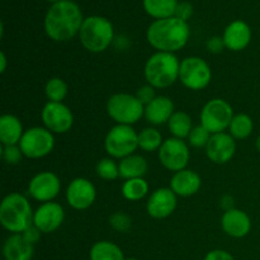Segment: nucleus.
<instances>
[{
  "mask_svg": "<svg viewBox=\"0 0 260 260\" xmlns=\"http://www.w3.org/2000/svg\"><path fill=\"white\" fill-rule=\"evenodd\" d=\"M109 226L118 233H127L132 228V218L126 212L117 211L109 216Z\"/></svg>",
  "mask_w": 260,
  "mask_h": 260,
  "instance_id": "34",
  "label": "nucleus"
},
{
  "mask_svg": "<svg viewBox=\"0 0 260 260\" xmlns=\"http://www.w3.org/2000/svg\"><path fill=\"white\" fill-rule=\"evenodd\" d=\"M46 2H50V3H57V2H60V0H46Z\"/></svg>",
  "mask_w": 260,
  "mask_h": 260,
  "instance_id": "43",
  "label": "nucleus"
},
{
  "mask_svg": "<svg viewBox=\"0 0 260 260\" xmlns=\"http://www.w3.org/2000/svg\"><path fill=\"white\" fill-rule=\"evenodd\" d=\"M119 177L127 179H135V178H144L147 173L149 165L145 157L140 155H129L119 161Z\"/></svg>",
  "mask_w": 260,
  "mask_h": 260,
  "instance_id": "24",
  "label": "nucleus"
},
{
  "mask_svg": "<svg viewBox=\"0 0 260 260\" xmlns=\"http://www.w3.org/2000/svg\"><path fill=\"white\" fill-rule=\"evenodd\" d=\"M35 248L28 243L22 234H12L3 245L5 260H32Z\"/></svg>",
  "mask_w": 260,
  "mask_h": 260,
  "instance_id": "22",
  "label": "nucleus"
},
{
  "mask_svg": "<svg viewBox=\"0 0 260 260\" xmlns=\"http://www.w3.org/2000/svg\"><path fill=\"white\" fill-rule=\"evenodd\" d=\"M7 70V56H5V53L0 52V73H4V71Z\"/></svg>",
  "mask_w": 260,
  "mask_h": 260,
  "instance_id": "41",
  "label": "nucleus"
},
{
  "mask_svg": "<svg viewBox=\"0 0 260 260\" xmlns=\"http://www.w3.org/2000/svg\"><path fill=\"white\" fill-rule=\"evenodd\" d=\"M180 62L174 53L155 52L145 63L144 75L147 84L155 89L169 88L179 80Z\"/></svg>",
  "mask_w": 260,
  "mask_h": 260,
  "instance_id": "4",
  "label": "nucleus"
},
{
  "mask_svg": "<svg viewBox=\"0 0 260 260\" xmlns=\"http://www.w3.org/2000/svg\"><path fill=\"white\" fill-rule=\"evenodd\" d=\"M234 116L235 114L233 107L228 101L222 98H213L201 109L200 121L201 124L213 135L229 129Z\"/></svg>",
  "mask_w": 260,
  "mask_h": 260,
  "instance_id": "8",
  "label": "nucleus"
},
{
  "mask_svg": "<svg viewBox=\"0 0 260 260\" xmlns=\"http://www.w3.org/2000/svg\"><path fill=\"white\" fill-rule=\"evenodd\" d=\"M33 215L29 201L20 193H10L0 203V223L12 234H22L33 225Z\"/></svg>",
  "mask_w": 260,
  "mask_h": 260,
  "instance_id": "3",
  "label": "nucleus"
},
{
  "mask_svg": "<svg viewBox=\"0 0 260 260\" xmlns=\"http://www.w3.org/2000/svg\"><path fill=\"white\" fill-rule=\"evenodd\" d=\"M80 7L73 0H60L53 3L45 15V32L56 42H66L79 36L84 23Z\"/></svg>",
  "mask_w": 260,
  "mask_h": 260,
  "instance_id": "1",
  "label": "nucleus"
},
{
  "mask_svg": "<svg viewBox=\"0 0 260 260\" xmlns=\"http://www.w3.org/2000/svg\"><path fill=\"white\" fill-rule=\"evenodd\" d=\"M162 142L164 140L161 132L154 127H147L139 132V149H141L142 151H159Z\"/></svg>",
  "mask_w": 260,
  "mask_h": 260,
  "instance_id": "30",
  "label": "nucleus"
},
{
  "mask_svg": "<svg viewBox=\"0 0 260 260\" xmlns=\"http://www.w3.org/2000/svg\"><path fill=\"white\" fill-rule=\"evenodd\" d=\"M211 136H212V134L207 128H205L202 124H200V126L193 127L189 136H188V142L193 147H206Z\"/></svg>",
  "mask_w": 260,
  "mask_h": 260,
  "instance_id": "33",
  "label": "nucleus"
},
{
  "mask_svg": "<svg viewBox=\"0 0 260 260\" xmlns=\"http://www.w3.org/2000/svg\"><path fill=\"white\" fill-rule=\"evenodd\" d=\"M61 192V180L55 173L41 172L30 179L28 193L38 202H51Z\"/></svg>",
  "mask_w": 260,
  "mask_h": 260,
  "instance_id": "14",
  "label": "nucleus"
},
{
  "mask_svg": "<svg viewBox=\"0 0 260 260\" xmlns=\"http://www.w3.org/2000/svg\"><path fill=\"white\" fill-rule=\"evenodd\" d=\"M193 12H194V9H193V5L189 2H180L178 3L174 17L179 18V19L184 20V22H188L192 18Z\"/></svg>",
  "mask_w": 260,
  "mask_h": 260,
  "instance_id": "37",
  "label": "nucleus"
},
{
  "mask_svg": "<svg viewBox=\"0 0 260 260\" xmlns=\"http://www.w3.org/2000/svg\"><path fill=\"white\" fill-rule=\"evenodd\" d=\"M96 175L103 180H116L119 177V167L113 159H102L95 168Z\"/></svg>",
  "mask_w": 260,
  "mask_h": 260,
  "instance_id": "32",
  "label": "nucleus"
},
{
  "mask_svg": "<svg viewBox=\"0 0 260 260\" xmlns=\"http://www.w3.org/2000/svg\"><path fill=\"white\" fill-rule=\"evenodd\" d=\"M222 230L231 238L240 239L248 235L251 230V220L248 213L239 208L225 211L221 218Z\"/></svg>",
  "mask_w": 260,
  "mask_h": 260,
  "instance_id": "19",
  "label": "nucleus"
},
{
  "mask_svg": "<svg viewBox=\"0 0 260 260\" xmlns=\"http://www.w3.org/2000/svg\"><path fill=\"white\" fill-rule=\"evenodd\" d=\"M205 149L210 161L215 162V164H226L235 155L236 142L230 134L220 132V134H213L211 136Z\"/></svg>",
  "mask_w": 260,
  "mask_h": 260,
  "instance_id": "17",
  "label": "nucleus"
},
{
  "mask_svg": "<svg viewBox=\"0 0 260 260\" xmlns=\"http://www.w3.org/2000/svg\"><path fill=\"white\" fill-rule=\"evenodd\" d=\"M65 197L68 205L74 210H88L96 200L95 185L86 178H75L69 183Z\"/></svg>",
  "mask_w": 260,
  "mask_h": 260,
  "instance_id": "13",
  "label": "nucleus"
},
{
  "mask_svg": "<svg viewBox=\"0 0 260 260\" xmlns=\"http://www.w3.org/2000/svg\"><path fill=\"white\" fill-rule=\"evenodd\" d=\"M107 113L117 124L132 126L145 116V106L136 95L118 93L113 94L107 102Z\"/></svg>",
  "mask_w": 260,
  "mask_h": 260,
  "instance_id": "6",
  "label": "nucleus"
},
{
  "mask_svg": "<svg viewBox=\"0 0 260 260\" xmlns=\"http://www.w3.org/2000/svg\"><path fill=\"white\" fill-rule=\"evenodd\" d=\"M41 234L42 233H41L40 229H37L35 225H32V226H29L27 230L23 231L22 235H23V238L28 241V243L32 244V245H35V244H37L38 241H40Z\"/></svg>",
  "mask_w": 260,
  "mask_h": 260,
  "instance_id": "39",
  "label": "nucleus"
},
{
  "mask_svg": "<svg viewBox=\"0 0 260 260\" xmlns=\"http://www.w3.org/2000/svg\"><path fill=\"white\" fill-rule=\"evenodd\" d=\"M255 147H256V150H258V151H260V135L258 137H256V140H255Z\"/></svg>",
  "mask_w": 260,
  "mask_h": 260,
  "instance_id": "42",
  "label": "nucleus"
},
{
  "mask_svg": "<svg viewBox=\"0 0 260 260\" xmlns=\"http://www.w3.org/2000/svg\"><path fill=\"white\" fill-rule=\"evenodd\" d=\"M104 149L112 159H124L139 149V134L132 126L116 124L107 132Z\"/></svg>",
  "mask_w": 260,
  "mask_h": 260,
  "instance_id": "7",
  "label": "nucleus"
},
{
  "mask_svg": "<svg viewBox=\"0 0 260 260\" xmlns=\"http://www.w3.org/2000/svg\"><path fill=\"white\" fill-rule=\"evenodd\" d=\"M174 103L169 96L157 95L147 106H145V118L152 126H161L168 123L174 113Z\"/></svg>",
  "mask_w": 260,
  "mask_h": 260,
  "instance_id": "21",
  "label": "nucleus"
},
{
  "mask_svg": "<svg viewBox=\"0 0 260 260\" xmlns=\"http://www.w3.org/2000/svg\"><path fill=\"white\" fill-rule=\"evenodd\" d=\"M79 38L86 51L101 53L111 46L114 38L113 24L101 15H90L84 19Z\"/></svg>",
  "mask_w": 260,
  "mask_h": 260,
  "instance_id": "5",
  "label": "nucleus"
},
{
  "mask_svg": "<svg viewBox=\"0 0 260 260\" xmlns=\"http://www.w3.org/2000/svg\"><path fill=\"white\" fill-rule=\"evenodd\" d=\"M24 156L20 150L19 145H10V146H3L2 157L7 164L15 165L22 161V157Z\"/></svg>",
  "mask_w": 260,
  "mask_h": 260,
  "instance_id": "35",
  "label": "nucleus"
},
{
  "mask_svg": "<svg viewBox=\"0 0 260 260\" xmlns=\"http://www.w3.org/2000/svg\"><path fill=\"white\" fill-rule=\"evenodd\" d=\"M189 37L188 22L177 17L154 20L146 32L147 42L157 52H178L187 45Z\"/></svg>",
  "mask_w": 260,
  "mask_h": 260,
  "instance_id": "2",
  "label": "nucleus"
},
{
  "mask_svg": "<svg viewBox=\"0 0 260 260\" xmlns=\"http://www.w3.org/2000/svg\"><path fill=\"white\" fill-rule=\"evenodd\" d=\"M205 260H235L234 256L230 253L225 250H212L210 253H207V255L205 256Z\"/></svg>",
  "mask_w": 260,
  "mask_h": 260,
  "instance_id": "40",
  "label": "nucleus"
},
{
  "mask_svg": "<svg viewBox=\"0 0 260 260\" xmlns=\"http://www.w3.org/2000/svg\"><path fill=\"white\" fill-rule=\"evenodd\" d=\"M45 94L48 102H61L68 95V84L61 78H51L45 85Z\"/></svg>",
  "mask_w": 260,
  "mask_h": 260,
  "instance_id": "31",
  "label": "nucleus"
},
{
  "mask_svg": "<svg viewBox=\"0 0 260 260\" xmlns=\"http://www.w3.org/2000/svg\"><path fill=\"white\" fill-rule=\"evenodd\" d=\"M254 131V122L249 114H235L229 126V134L235 140L248 139Z\"/></svg>",
  "mask_w": 260,
  "mask_h": 260,
  "instance_id": "28",
  "label": "nucleus"
},
{
  "mask_svg": "<svg viewBox=\"0 0 260 260\" xmlns=\"http://www.w3.org/2000/svg\"><path fill=\"white\" fill-rule=\"evenodd\" d=\"M179 80L189 90H203L212 80V70L203 58L189 56L180 62Z\"/></svg>",
  "mask_w": 260,
  "mask_h": 260,
  "instance_id": "9",
  "label": "nucleus"
},
{
  "mask_svg": "<svg viewBox=\"0 0 260 260\" xmlns=\"http://www.w3.org/2000/svg\"><path fill=\"white\" fill-rule=\"evenodd\" d=\"M206 47H207L208 52L221 53L223 51V48H226V46H225V42H223L222 37L213 36V37L208 38V41L206 42Z\"/></svg>",
  "mask_w": 260,
  "mask_h": 260,
  "instance_id": "38",
  "label": "nucleus"
},
{
  "mask_svg": "<svg viewBox=\"0 0 260 260\" xmlns=\"http://www.w3.org/2000/svg\"><path fill=\"white\" fill-rule=\"evenodd\" d=\"M90 260H126L123 251L112 241H98L90 249Z\"/></svg>",
  "mask_w": 260,
  "mask_h": 260,
  "instance_id": "27",
  "label": "nucleus"
},
{
  "mask_svg": "<svg viewBox=\"0 0 260 260\" xmlns=\"http://www.w3.org/2000/svg\"><path fill=\"white\" fill-rule=\"evenodd\" d=\"M135 95H136V98L139 99V101L141 102L144 106H147L150 102H152L157 96L156 93H155L154 86L149 85V84L140 86V88L137 89V91Z\"/></svg>",
  "mask_w": 260,
  "mask_h": 260,
  "instance_id": "36",
  "label": "nucleus"
},
{
  "mask_svg": "<svg viewBox=\"0 0 260 260\" xmlns=\"http://www.w3.org/2000/svg\"><path fill=\"white\" fill-rule=\"evenodd\" d=\"M149 183H147L144 178H135V179L124 180L121 190L122 196H123L127 201L137 202V201L146 197L147 193H149Z\"/></svg>",
  "mask_w": 260,
  "mask_h": 260,
  "instance_id": "29",
  "label": "nucleus"
},
{
  "mask_svg": "<svg viewBox=\"0 0 260 260\" xmlns=\"http://www.w3.org/2000/svg\"><path fill=\"white\" fill-rule=\"evenodd\" d=\"M23 135L24 129L18 117L13 114H3L0 117V142L3 146L19 145Z\"/></svg>",
  "mask_w": 260,
  "mask_h": 260,
  "instance_id": "23",
  "label": "nucleus"
},
{
  "mask_svg": "<svg viewBox=\"0 0 260 260\" xmlns=\"http://www.w3.org/2000/svg\"><path fill=\"white\" fill-rule=\"evenodd\" d=\"M251 28L244 20H234L223 32V42L228 50L239 52L245 50L251 41Z\"/></svg>",
  "mask_w": 260,
  "mask_h": 260,
  "instance_id": "18",
  "label": "nucleus"
},
{
  "mask_svg": "<svg viewBox=\"0 0 260 260\" xmlns=\"http://www.w3.org/2000/svg\"><path fill=\"white\" fill-rule=\"evenodd\" d=\"M168 129L173 137L184 140L188 139L190 131L193 129V122L189 114L183 111H175L168 121Z\"/></svg>",
  "mask_w": 260,
  "mask_h": 260,
  "instance_id": "26",
  "label": "nucleus"
},
{
  "mask_svg": "<svg viewBox=\"0 0 260 260\" xmlns=\"http://www.w3.org/2000/svg\"><path fill=\"white\" fill-rule=\"evenodd\" d=\"M19 147L28 159H41L52 152L55 137L46 127H32L24 131Z\"/></svg>",
  "mask_w": 260,
  "mask_h": 260,
  "instance_id": "10",
  "label": "nucleus"
},
{
  "mask_svg": "<svg viewBox=\"0 0 260 260\" xmlns=\"http://www.w3.org/2000/svg\"><path fill=\"white\" fill-rule=\"evenodd\" d=\"M201 177L190 169H183L173 174L169 188L179 197H192L201 189Z\"/></svg>",
  "mask_w": 260,
  "mask_h": 260,
  "instance_id": "20",
  "label": "nucleus"
},
{
  "mask_svg": "<svg viewBox=\"0 0 260 260\" xmlns=\"http://www.w3.org/2000/svg\"><path fill=\"white\" fill-rule=\"evenodd\" d=\"M157 152H159L160 162L165 169L174 173L187 169L190 151L184 140L177 139V137L164 140Z\"/></svg>",
  "mask_w": 260,
  "mask_h": 260,
  "instance_id": "11",
  "label": "nucleus"
},
{
  "mask_svg": "<svg viewBox=\"0 0 260 260\" xmlns=\"http://www.w3.org/2000/svg\"><path fill=\"white\" fill-rule=\"evenodd\" d=\"M65 220V210L57 202H46L38 206L33 215V225L42 234H51L57 230Z\"/></svg>",
  "mask_w": 260,
  "mask_h": 260,
  "instance_id": "15",
  "label": "nucleus"
},
{
  "mask_svg": "<svg viewBox=\"0 0 260 260\" xmlns=\"http://www.w3.org/2000/svg\"><path fill=\"white\" fill-rule=\"evenodd\" d=\"M177 197L170 188H159L152 192L146 203V211L150 217L162 220L173 215L178 205Z\"/></svg>",
  "mask_w": 260,
  "mask_h": 260,
  "instance_id": "16",
  "label": "nucleus"
},
{
  "mask_svg": "<svg viewBox=\"0 0 260 260\" xmlns=\"http://www.w3.org/2000/svg\"><path fill=\"white\" fill-rule=\"evenodd\" d=\"M178 0H142V7L150 17L157 19L174 17Z\"/></svg>",
  "mask_w": 260,
  "mask_h": 260,
  "instance_id": "25",
  "label": "nucleus"
},
{
  "mask_svg": "<svg viewBox=\"0 0 260 260\" xmlns=\"http://www.w3.org/2000/svg\"><path fill=\"white\" fill-rule=\"evenodd\" d=\"M41 118L52 134H66L74 124L73 112L62 102H47L41 111Z\"/></svg>",
  "mask_w": 260,
  "mask_h": 260,
  "instance_id": "12",
  "label": "nucleus"
},
{
  "mask_svg": "<svg viewBox=\"0 0 260 260\" xmlns=\"http://www.w3.org/2000/svg\"><path fill=\"white\" fill-rule=\"evenodd\" d=\"M126 260H139V259H136V258H127Z\"/></svg>",
  "mask_w": 260,
  "mask_h": 260,
  "instance_id": "44",
  "label": "nucleus"
}]
</instances>
